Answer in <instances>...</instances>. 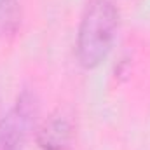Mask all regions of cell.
Instances as JSON below:
<instances>
[{
    "label": "cell",
    "instance_id": "6da1fadb",
    "mask_svg": "<svg viewBox=\"0 0 150 150\" xmlns=\"http://www.w3.org/2000/svg\"><path fill=\"white\" fill-rule=\"evenodd\" d=\"M119 12L112 0H93L80 21L77 56L82 67H98L110 52L117 32Z\"/></svg>",
    "mask_w": 150,
    "mask_h": 150
},
{
    "label": "cell",
    "instance_id": "7a4b0ae2",
    "mask_svg": "<svg viewBox=\"0 0 150 150\" xmlns=\"http://www.w3.org/2000/svg\"><path fill=\"white\" fill-rule=\"evenodd\" d=\"M38 115L35 94L25 91L0 119V150H23Z\"/></svg>",
    "mask_w": 150,
    "mask_h": 150
},
{
    "label": "cell",
    "instance_id": "3957f363",
    "mask_svg": "<svg viewBox=\"0 0 150 150\" xmlns=\"http://www.w3.org/2000/svg\"><path fill=\"white\" fill-rule=\"evenodd\" d=\"M74 138V127L63 115H52L37 133V143L44 150H67Z\"/></svg>",
    "mask_w": 150,
    "mask_h": 150
},
{
    "label": "cell",
    "instance_id": "277c9868",
    "mask_svg": "<svg viewBox=\"0 0 150 150\" xmlns=\"http://www.w3.org/2000/svg\"><path fill=\"white\" fill-rule=\"evenodd\" d=\"M21 23L18 0H0V35H12Z\"/></svg>",
    "mask_w": 150,
    "mask_h": 150
}]
</instances>
